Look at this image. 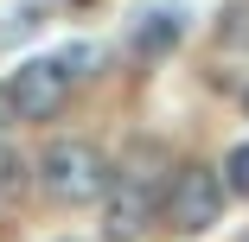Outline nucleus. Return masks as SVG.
I'll use <instances>...</instances> for the list:
<instances>
[{"label": "nucleus", "mask_w": 249, "mask_h": 242, "mask_svg": "<svg viewBox=\"0 0 249 242\" xmlns=\"http://www.w3.org/2000/svg\"><path fill=\"white\" fill-rule=\"evenodd\" d=\"M32 185L52 204H96L109 191V160L89 147V140H52L32 160Z\"/></svg>", "instance_id": "obj_1"}, {"label": "nucleus", "mask_w": 249, "mask_h": 242, "mask_svg": "<svg viewBox=\"0 0 249 242\" xmlns=\"http://www.w3.org/2000/svg\"><path fill=\"white\" fill-rule=\"evenodd\" d=\"M224 204H230V191H224V178H217L211 166H185V172L173 178V191L160 198V210H166V223H173L179 236L217 229V223H224Z\"/></svg>", "instance_id": "obj_2"}, {"label": "nucleus", "mask_w": 249, "mask_h": 242, "mask_svg": "<svg viewBox=\"0 0 249 242\" xmlns=\"http://www.w3.org/2000/svg\"><path fill=\"white\" fill-rule=\"evenodd\" d=\"M64 102H71V64L64 58H26L7 77V109L19 121H52Z\"/></svg>", "instance_id": "obj_3"}, {"label": "nucleus", "mask_w": 249, "mask_h": 242, "mask_svg": "<svg viewBox=\"0 0 249 242\" xmlns=\"http://www.w3.org/2000/svg\"><path fill=\"white\" fill-rule=\"evenodd\" d=\"M154 217H160L154 178H141V172H109V191H103V242H141Z\"/></svg>", "instance_id": "obj_4"}, {"label": "nucleus", "mask_w": 249, "mask_h": 242, "mask_svg": "<svg viewBox=\"0 0 249 242\" xmlns=\"http://www.w3.org/2000/svg\"><path fill=\"white\" fill-rule=\"evenodd\" d=\"M173 38H179V19L173 13H154V19L134 32V51L141 58H160V51H173Z\"/></svg>", "instance_id": "obj_5"}, {"label": "nucleus", "mask_w": 249, "mask_h": 242, "mask_svg": "<svg viewBox=\"0 0 249 242\" xmlns=\"http://www.w3.org/2000/svg\"><path fill=\"white\" fill-rule=\"evenodd\" d=\"M26 185H32V166H26V153L13 147V140H0V198H19Z\"/></svg>", "instance_id": "obj_6"}, {"label": "nucleus", "mask_w": 249, "mask_h": 242, "mask_svg": "<svg viewBox=\"0 0 249 242\" xmlns=\"http://www.w3.org/2000/svg\"><path fill=\"white\" fill-rule=\"evenodd\" d=\"M224 191H230V198H249V140H243V147H230V160H224Z\"/></svg>", "instance_id": "obj_7"}, {"label": "nucleus", "mask_w": 249, "mask_h": 242, "mask_svg": "<svg viewBox=\"0 0 249 242\" xmlns=\"http://www.w3.org/2000/svg\"><path fill=\"white\" fill-rule=\"evenodd\" d=\"M224 45H249V7H230L224 13Z\"/></svg>", "instance_id": "obj_8"}, {"label": "nucleus", "mask_w": 249, "mask_h": 242, "mask_svg": "<svg viewBox=\"0 0 249 242\" xmlns=\"http://www.w3.org/2000/svg\"><path fill=\"white\" fill-rule=\"evenodd\" d=\"M7 115H13V109H7V83H0V121H7Z\"/></svg>", "instance_id": "obj_9"}, {"label": "nucleus", "mask_w": 249, "mask_h": 242, "mask_svg": "<svg viewBox=\"0 0 249 242\" xmlns=\"http://www.w3.org/2000/svg\"><path fill=\"white\" fill-rule=\"evenodd\" d=\"M243 109H249V96H243Z\"/></svg>", "instance_id": "obj_10"}]
</instances>
